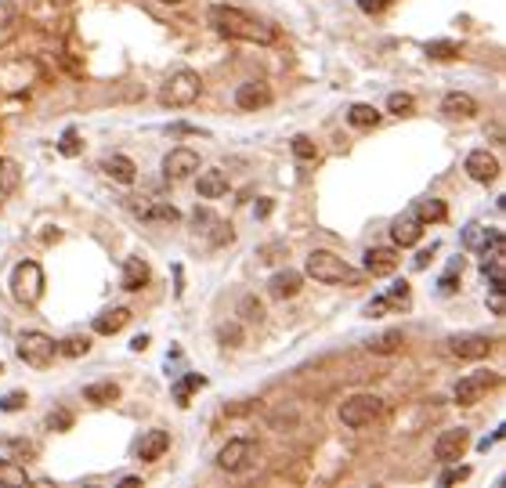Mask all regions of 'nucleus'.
<instances>
[{
	"label": "nucleus",
	"instance_id": "a19ab883",
	"mask_svg": "<svg viewBox=\"0 0 506 488\" xmlns=\"http://www.w3.org/2000/svg\"><path fill=\"white\" fill-rule=\"evenodd\" d=\"M217 337H221V344H228V347H243V330H239L236 322H232V325L224 322L221 330H217Z\"/></svg>",
	"mask_w": 506,
	"mask_h": 488
},
{
	"label": "nucleus",
	"instance_id": "473e14b6",
	"mask_svg": "<svg viewBox=\"0 0 506 488\" xmlns=\"http://www.w3.org/2000/svg\"><path fill=\"white\" fill-rule=\"evenodd\" d=\"M416 108V98L405 94V91H395V94H387V113H395V116H409Z\"/></svg>",
	"mask_w": 506,
	"mask_h": 488
},
{
	"label": "nucleus",
	"instance_id": "f8f14e48",
	"mask_svg": "<svg viewBox=\"0 0 506 488\" xmlns=\"http://www.w3.org/2000/svg\"><path fill=\"white\" fill-rule=\"evenodd\" d=\"M141 221H159V225H174V221H181V210L174 206V203H163V199H131L127 203Z\"/></svg>",
	"mask_w": 506,
	"mask_h": 488
},
{
	"label": "nucleus",
	"instance_id": "dca6fc26",
	"mask_svg": "<svg viewBox=\"0 0 506 488\" xmlns=\"http://www.w3.org/2000/svg\"><path fill=\"white\" fill-rule=\"evenodd\" d=\"M236 105L246 108V113H257V108L271 105V87L264 80H246L236 87Z\"/></svg>",
	"mask_w": 506,
	"mask_h": 488
},
{
	"label": "nucleus",
	"instance_id": "7ed1b4c3",
	"mask_svg": "<svg viewBox=\"0 0 506 488\" xmlns=\"http://www.w3.org/2000/svg\"><path fill=\"white\" fill-rule=\"evenodd\" d=\"M199 91H203L199 73H192V69H178V73H171V80L163 83L159 101H163V105H174V108H185V105H192V101L199 98Z\"/></svg>",
	"mask_w": 506,
	"mask_h": 488
},
{
	"label": "nucleus",
	"instance_id": "37998d69",
	"mask_svg": "<svg viewBox=\"0 0 506 488\" xmlns=\"http://www.w3.org/2000/svg\"><path fill=\"white\" fill-rule=\"evenodd\" d=\"M69 427H73V412H66V409L47 416V430H69Z\"/></svg>",
	"mask_w": 506,
	"mask_h": 488
},
{
	"label": "nucleus",
	"instance_id": "5701e85b",
	"mask_svg": "<svg viewBox=\"0 0 506 488\" xmlns=\"http://www.w3.org/2000/svg\"><path fill=\"white\" fill-rule=\"evenodd\" d=\"M127 322H131V307H108V311L94 315V333L112 337V333H120Z\"/></svg>",
	"mask_w": 506,
	"mask_h": 488
},
{
	"label": "nucleus",
	"instance_id": "c03bdc74",
	"mask_svg": "<svg viewBox=\"0 0 506 488\" xmlns=\"http://www.w3.org/2000/svg\"><path fill=\"white\" fill-rule=\"evenodd\" d=\"M488 311H492L495 318H502V315H506V297H502V286H492V293H488Z\"/></svg>",
	"mask_w": 506,
	"mask_h": 488
},
{
	"label": "nucleus",
	"instance_id": "09e8293b",
	"mask_svg": "<svg viewBox=\"0 0 506 488\" xmlns=\"http://www.w3.org/2000/svg\"><path fill=\"white\" fill-rule=\"evenodd\" d=\"M11 22H15V8L8 0H0V26H11Z\"/></svg>",
	"mask_w": 506,
	"mask_h": 488
},
{
	"label": "nucleus",
	"instance_id": "6e6552de",
	"mask_svg": "<svg viewBox=\"0 0 506 488\" xmlns=\"http://www.w3.org/2000/svg\"><path fill=\"white\" fill-rule=\"evenodd\" d=\"M499 384V376L492 372V369H481V372H467L460 384H456V391H452V398L460 402V405H477L492 387Z\"/></svg>",
	"mask_w": 506,
	"mask_h": 488
},
{
	"label": "nucleus",
	"instance_id": "c9c22d12",
	"mask_svg": "<svg viewBox=\"0 0 506 488\" xmlns=\"http://www.w3.org/2000/svg\"><path fill=\"white\" fill-rule=\"evenodd\" d=\"M485 279H488L492 286H502V283H506V257H502V253L485 260Z\"/></svg>",
	"mask_w": 506,
	"mask_h": 488
},
{
	"label": "nucleus",
	"instance_id": "c85d7f7f",
	"mask_svg": "<svg viewBox=\"0 0 506 488\" xmlns=\"http://www.w3.org/2000/svg\"><path fill=\"white\" fill-rule=\"evenodd\" d=\"M373 355H395L398 347H402V330H387V333H380L376 340H369L365 344Z\"/></svg>",
	"mask_w": 506,
	"mask_h": 488
},
{
	"label": "nucleus",
	"instance_id": "0eeeda50",
	"mask_svg": "<svg viewBox=\"0 0 506 488\" xmlns=\"http://www.w3.org/2000/svg\"><path fill=\"white\" fill-rule=\"evenodd\" d=\"M253 459H257V445L250 438H232L228 445L217 452V467L224 474H243V470L253 467Z\"/></svg>",
	"mask_w": 506,
	"mask_h": 488
},
{
	"label": "nucleus",
	"instance_id": "4c0bfd02",
	"mask_svg": "<svg viewBox=\"0 0 506 488\" xmlns=\"http://www.w3.org/2000/svg\"><path fill=\"white\" fill-rule=\"evenodd\" d=\"M383 297L390 300V307H409V304H413V293H409V283H405V279H402V283H395V286H390Z\"/></svg>",
	"mask_w": 506,
	"mask_h": 488
},
{
	"label": "nucleus",
	"instance_id": "ddd939ff",
	"mask_svg": "<svg viewBox=\"0 0 506 488\" xmlns=\"http://www.w3.org/2000/svg\"><path fill=\"white\" fill-rule=\"evenodd\" d=\"M420 235H423V221L416 217V210H405L402 217H395V221H390V243L395 246H416L420 243Z\"/></svg>",
	"mask_w": 506,
	"mask_h": 488
},
{
	"label": "nucleus",
	"instance_id": "aec40b11",
	"mask_svg": "<svg viewBox=\"0 0 506 488\" xmlns=\"http://www.w3.org/2000/svg\"><path fill=\"white\" fill-rule=\"evenodd\" d=\"M101 171H105V178H112L116 185H134L138 181V167H134V159H127V156H105L101 159Z\"/></svg>",
	"mask_w": 506,
	"mask_h": 488
},
{
	"label": "nucleus",
	"instance_id": "cd10ccee",
	"mask_svg": "<svg viewBox=\"0 0 506 488\" xmlns=\"http://www.w3.org/2000/svg\"><path fill=\"white\" fill-rule=\"evenodd\" d=\"M413 210H416V217H420L423 225H427V221H445V213H448L441 199H416Z\"/></svg>",
	"mask_w": 506,
	"mask_h": 488
},
{
	"label": "nucleus",
	"instance_id": "8fccbe9b",
	"mask_svg": "<svg viewBox=\"0 0 506 488\" xmlns=\"http://www.w3.org/2000/svg\"><path fill=\"white\" fill-rule=\"evenodd\" d=\"M192 225H196V228H199V225H213L210 210H196V213H192Z\"/></svg>",
	"mask_w": 506,
	"mask_h": 488
},
{
	"label": "nucleus",
	"instance_id": "1a4fd4ad",
	"mask_svg": "<svg viewBox=\"0 0 506 488\" xmlns=\"http://www.w3.org/2000/svg\"><path fill=\"white\" fill-rule=\"evenodd\" d=\"M467 449H470V430H463V427H448L434 438V459L437 463H456V459L467 456Z\"/></svg>",
	"mask_w": 506,
	"mask_h": 488
},
{
	"label": "nucleus",
	"instance_id": "f03ea898",
	"mask_svg": "<svg viewBox=\"0 0 506 488\" xmlns=\"http://www.w3.org/2000/svg\"><path fill=\"white\" fill-rule=\"evenodd\" d=\"M304 271L315 283H325V286H340V283H358L362 279V271L351 268L344 257H336L333 250H311Z\"/></svg>",
	"mask_w": 506,
	"mask_h": 488
},
{
	"label": "nucleus",
	"instance_id": "7c9ffc66",
	"mask_svg": "<svg viewBox=\"0 0 506 488\" xmlns=\"http://www.w3.org/2000/svg\"><path fill=\"white\" fill-rule=\"evenodd\" d=\"M22 181V171H19V163L11 159H0V195H11Z\"/></svg>",
	"mask_w": 506,
	"mask_h": 488
},
{
	"label": "nucleus",
	"instance_id": "20e7f679",
	"mask_svg": "<svg viewBox=\"0 0 506 488\" xmlns=\"http://www.w3.org/2000/svg\"><path fill=\"white\" fill-rule=\"evenodd\" d=\"M11 293L19 304H36L44 297V268L36 260H22L11 271Z\"/></svg>",
	"mask_w": 506,
	"mask_h": 488
},
{
	"label": "nucleus",
	"instance_id": "79ce46f5",
	"mask_svg": "<svg viewBox=\"0 0 506 488\" xmlns=\"http://www.w3.org/2000/svg\"><path fill=\"white\" fill-rule=\"evenodd\" d=\"M26 402H29V398H26V391H11V395L0 398V412H19Z\"/></svg>",
	"mask_w": 506,
	"mask_h": 488
},
{
	"label": "nucleus",
	"instance_id": "9b49d317",
	"mask_svg": "<svg viewBox=\"0 0 506 488\" xmlns=\"http://www.w3.org/2000/svg\"><path fill=\"white\" fill-rule=\"evenodd\" d=\"M199 171V152H192V148H171L166 152V159H163V178L166 181H185V178H192Z\"/></svg>",
	"mask_w": 506,
	"mask_h": 488
},
{
	"label": "nucleus",
	"instance_id": "423d86ee",
	"mask_svg": "<svg viewBox=\"0 0 506 488\" xmlns=\"http://www.w3.org/2000/svg\"><path fill=\"white\" fill-rule=\"evenodd\" d=\"M15 351H19V358H22L26 365L44 369V365H51V362H54V355H59V344H54L47 333H40V330H29V333H22V337H19Z\"/></svg>",
	"mask_w": 506,
	"mask_h": 488
},
{
	"label": "nucleus",
	"instance_id": "4468645a",
	"mask_svg": "<svg viewBox=\"0 0 506 488\" xmlns=\"http://www.w3.org/2000/svg\"><path fill=\"white\" fill-rule=\"evenodd\" d=\"M398 246H373L365 250V271L373 279H383V275H395L398 271Z\"/></svg>",
	"mask_w": 506,
	"mask_h": 488
},
{
	"label": "nucleus",
	"instance_id": "393cba45",
	"mask_svg": "<svg viewBox=\"0 0 506 488\" xmlns=\"http://www.w3.org/2000/svg\"><path fill=\"white\" fill-rule=\"evenodd\" d=\"M380 116H383L380 108H376V105H365V101H358V105L348 108V123H351V127H362V131H365V127H376Z\"/></svg>",
	"mask_w": 506,
	"mask_h": 488
},
{
	"label": "nucleus",
	"instance_id": "6ab92c4d",
	"mask_svg": "<svg viewBox=\"0 0 506 488\" xmlns=\"http://www.w3.org/2000/svg\"><path fill=\"white\" fill-rule=\"evenodd\" d=\"M171 449V434L166 430H145L141 434V442H138V459H145V463H156V459H163V452Z\"/></svg>",
	"mask_w": 506,
	"mask_h": 488
},
{
	"label": "nucleus",
	"instance_id": "603ef678",
	"mask_svg": "<svg viewBox=\"0 0 506 488\" xmlns=\"http://www.w3.org/2000/svg\"><path fill=\"white\" fill-rule=\"evenodd\" d=\"M131 347H134V351H145V347H148V337H134Z\"/></svg>",
	"mask_w": 506,
	"mask_h": 488
},
{
	"label": "nucleus",
	"instance_id": "de8ad7c7",
	"mask_svg": "<svg viewBox=\"0 0 506 488\" xmlns=\"http://www.w3.org/2000/svg\"><path fill=\"white\" fill-rule=\"evenodd\" d=\"M395 0H358V8L365 11V15H380V11H387Z\"/></svg>",
	"mask_w": 506,
	"mask_h": 488
},
{
	"label": "nucleus",
	"instance_id": "864d4df0",
	"mask_svg": "<svg viewBox=\"0 0 506 488\" xmlns=\"http://www.w3.org/2000/svg\"><path fill=\"white\" fill-rule=\"evenodd\" d=\"M156 4H166V8H178V4H185V0H156Z\"/></svg>",
	"mask_w": 506,
	"mask_h": 488
},
{
	"label": "nucleus",
	"instance_id": "39448f33",
	"mask_svg": "<svg viewBox=\"0 0 506 488\" xmlns=\"http://www.w3.org/2000/svg\"><path fill=\"white\" fill-rule=\"evenodd\" d=\"M380 412H383V398L362 391V395H351V398L340 405V423L351 427V430H358V427H369Z\"/></svg>",
	"mask_w": 506,
	"mask_h": 488
},
{
	"label": "nucleus",
	"instance_id": "f257e3e1",
	"mask_svg": "<svg viewBox=\"0 0 506 488\" xmlns=\"http://www.w3.org/2000/svg\"><path fill=\"white\" fill-rule=\"evenodd\" d=\"M206 22L228 40H246V44H275L278 29L271 22H260L253 15H246L236 4H210L206 8Z\"/></svg>",
	"mask_w": 506,
	"mask_h": 488
},
{
	"label": "nucleus",
	"instance_id": "e433bc0d",
	"mask_svg": "<svg viewBox=\"0 0 506 488\" xmlns=\"http://www.w3.org/2000/svg\"><path fill=\"white\" fill-rule=\"evenodd\" d=\"M91 351V340L87 337H66L62 344H59V355H66V358H80V355H87Z\"/></svg>",
	"mask_w": 506,
	"mask_h": 488
},
{
	"label": "nucleus",
	"instance_id": "2eb2a0df",
	"mask_svg": "<svg viewBox=\"0 0 506 488\" xmlns=\"http://www.w3.org/2000/svg\"><path fill=\"white\" fill-rule=\"evenodd\" d=\"M463 171H467L474 181L488 185V181H495V178H499V159H495L488 148H474V152L463 159Z\"/></svg>",
	"mask_w": 506,
	"mask_h": 488
},
{
	"label": "nucleus",
	"instance_id": "4be33fe9",
	"mask_svg": "<svg viewBox=\"0 0 506 488\" xmlns=\"http://www.w3.org/2000/svg\"><path fill=\"white\" fill-rule=\"evenodd\" d=\"M196 188H199L203 199H221V195H228V174L217 171V167L213 171H199Z\"/></svg>",
	"mask_w": 506,
	"mask_h": 488
},
{
	"label": "nucleus",
	"instance_id": "49530a36",
	"mask_svg": "<svg viewBox=\"0 0 506 488\" xmlns=\"http://www.w3.org/2000/svg\"><path fill=\"white\" fill-rule=\"evenodd\" d=\"M387 311H390V300H387V297H373V300L365 304V315H369V318H380V315H387Z\"/></svg>",
	"mask_w": 506,
	"mask_h": 488
},
{
	"label": "nucleus",
	"instance_id": "a18cd8bd",
	"mask_svg": "<svg viewBox=\"0 0 506 488\" xmlns=\"http://www.w3.org/2000/svg\"><path fill=\"white\" fill-rule=\"evenodd\" d=\"M59 152H62V156H76V152H80V138H76V131H66V134H62Z\"/></svg>",
	"mask_w": 506,
	"mask_h": 488
},
{
	"label": "nucleus",
	"instance_id": "a878e982",
	"mask_svg": "<svg viewBox=\"0 0 506 488\" xmlns=\"http://www.w3.org/2000/svg\"><path fill=\"white\" fill-rule=\"evenodd\" d=\"M495 232H499V228H485V225H467V228H463V246H467V250H477V253H481V250H485V246H488V243L495 239Z\"/></svg>",
	"mask_w": 506,
	"mask_h": 488
},
{
	"label": "nucleus",
	"instance_id": "2f4dec72",
	"mask_svg": "<svg viewBox=\"0 0 506 488\" xmlns=\"http://www.w3.org/2000/svg\"><path fill=\"white\" fill-rule=\"evenodd\" d=\"M236 315H239L243 322H264V304H260L253 293H243L239 304H236Z\"/></svg>",
	"mask_w": 506,
	"mask_h": 488
},
{
	"label": "nucleus",
	"instance_id": "ea45409f",
	"mask_svg": "<svg viewBox=\"0 0 506 488\" xmlns=\"http://www.w3.org/2000/svg\"><path fill=\"white\" fill-rule=\"evenodd\" d=\"M290 148H293V156H297L300 163H308V159H315V156H318L315 141H311V138H304V134H297V138L290 141Z\"/></svg>",
	"mask_w": 506,
	"mask_h": 488
},
{
	"label": "nucleus",
	"instance_id": "f704fd0d",
	"mask_svg": "<svg viewBox=\"0 0 506 488\" xmlns=\"http://www.w3.org/2000/svg\"><path fill=\"white\" fill-rule=\"evenodd\" d=\"M427 54H430V59H437V62H448V59H456V54H460V44L456 40H430L427 44Z\"/></svg>",
	"mask_w": 506,
	"mask_h": 488
},
{
	"label": "nucleus",
	"instance_id": "58836bf2",
	"mask_svg": "<svg viewBox=\"0 0 506 488\" xmlns=\"http://www.w3.org/2000/svg\"><path fill=\"white\" fill-rule=\"evenodd\" d=\"M445 467H448V470L437 477V484H460V481L470 477V467H463L460 459H456V463H445Z\"/></svg>",
	"mask_w": 506,
	"mask_h": 488
},
{
	"label": "nucleus",
	"instance_id": "9d476101",
	"mask_svg": "<svg viewBox=\"0 0 506 488\" xmlns=\"http://www.w3.org/2000/svg\"><path fill=\"white\" fill-rule=\"evenodd\" d=\"M448 355L452 358H463V362H481L492 355V340L481 337V333H456V337H448Z\"/></svg>",
	"mask_w": 506,
	"mask_h": 488
},
{
	"label": "nucleus",
	"instance_id": "3c124183",
	"mask_svg": "<svg viewBox=\"0 0 506 488\" xmlns=\"http://www.w3.org/2000/svg\"><path fill=\"white\" fill-rule=\"evenodd\" d=\"M430 253H434V246H430V250H420L413 264H416V268H427V260H430Z\"/></svg>",
	"mask_w": 506,
	"mask_h": 488
},
{
	"label": "nucleus",
	"instance_id": "412c9836",
	"mask_svg": "<svg viewBox=\"0 0 506 488\" xmlns=\"http://www.w3.org/2000/svg\"><path fill=\"white\" fill-rule=\"evenodd\" d=\"M300 286H304V275H300V271H293V268H286V271H275V275H271L268 293L275 300H286V297H297Z\"/></svg>",
	"mask_w": 506,
	"mask_h": 488
},
{
	"label": "nucleus",
	"instance_id": "72a5a7b5",
	"mask_svg": "<svg viewBox=\"0 0 506 488\" xmlns=\"http://www.w3.org/2000/svg\"><path fill=\"white\" fill-rule=\"evenodd\" d=\"M460 271H463V257L448 264V271H445V275L437 279V293H441V297H448V293H456V290H460V279H456Z\"/></svg>",
	"mask_w": 506,
	"mask_h": 488
},
{
	"label": "nucleus",
	"instance_id": "b1692460",
	"mask_svg": "<svg viewBox=\"0 0 506 488\" xmlns=\"http://www.w3.org/2000/svg\"><path fill=\"white\" fill-rule=\"evenodd\" d=\"M84 398L94 402V405H108L120 398V384H112V380H98V384H87L84 387Z\"/></svg>",
	"mask_w": 506,
	"mask_h": 488
},
{
	"label": "nucleus",
	"instance_id": "a211bd4d",
	"mask_svg": "<svg viewBox=\"0 0 506 488\" xmlns=\"http://www.w3.org/2000/svg\"><path fill=\"white\" fill-rule=\"evenodd\" d=\"M441 113L448 120H470V116H477V101L470 94H463V91H448L441 98Z\"/></svg>",
	"mask_w": 506,
	"mask_h": 488
},
{
	"label": "nucleus",
	"instance_id": "bb28decb",
	"mask_svg": "<svg viewBox=\"0 0 506 488\" xmlns=\"http://www.w3.org/2000/svg\"><path fill=\"white\" fill-rule=\"evenodd\" d=\"M0 484H8V488H26V484H29L26 467H19L15 459H0Z\"/></svg>",
	"mask_w": 506,
	"mask_h": 488
},
{
	"label": "nucleus",
	"instance_id": "c756f323",
	"mask_svg": "<svg viewBox=\"0 0 506 488\" xmlns=\"http://www.w3.org/2000/svg\"><path fill=\"white\" fill-rule=\"evenodd\" d=\"M199 387H206V376H199V372H188L181 384H174V402L185 409L188 405V398H192V391H199Z\"/></svg>",
	"mask_w": 506,
	"mask_h": 488
},
{
	"label": "nucleus",
	"instance_id": "f3484780",
	"mask_svg": "<svg viewBox=\"0 0 506 488\" xmlns=\"http://www.w3.org/2000/svg\"><path fill=\"white\" fill-rule=\"evenodd\" d=\"M148 279H152V268H148V260H145V257H127V260H123L120 286H123L127 293L145 290V286H148Z\"/></svg>",
	"mask_w": 506,
	"mask_h": 488
}]
</instances>
